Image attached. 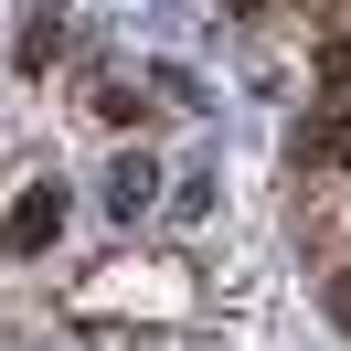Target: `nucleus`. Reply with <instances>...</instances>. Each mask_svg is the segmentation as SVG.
<instances>
[{"mask_svg":"<svg viewBox=\"0 0 351 351\" xmlns=\"http://www.w3.org/2000/svg\"><path fill=\"white\" fill-rule=\"evenodd\" d=\"M53 223H64V192H53V181H32V192L11 202V223H0V256H43Z\"/></svg>","mask_w":351,"mask_h":351,"instance_id":"obj_1","label":"nucleus"}]
</instances>
